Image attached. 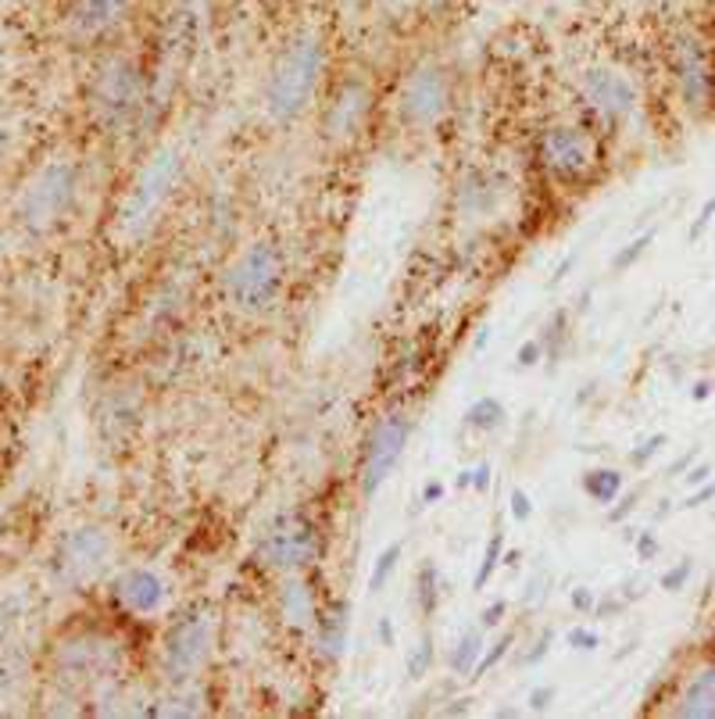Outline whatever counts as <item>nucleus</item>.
<instances>
[{"mask_svg":"<svg viewBox=\"0 0 715 719\" xmlns=\"http://www.w3.org/2000/svg\"><path fill=\"white\" fill-rule=\"evenodd\" d=\"M501 555H505V533H494L491 541H486V552H483V562H480V570H476V576H473V587L476 591H483L486 587V580L494 576V570L501 565Z\"/></svg>","mask_w":715,"mask_h":719,"instance_id":"nucleus-29","label":"nucleus"},{"mask_svg":"<svg viewBox=\"0 0 715 719\" xmlns=\"http://www.w3.org/2000/svg\"><path fill=\"white\" fill-rule=\"evenodd\" d=\"M691 576H694V559H680L673 570H665L662 580H659V587L669 591V594H680L683 587L691 584Z\"/></svg>","mask_w":715,"mask_h":719,"instance_id":"nucleus-31","label":"nucleus"},{"mask_svg":"<svg viewBox=\"0 0 715 719\" xmlns=\"http://www.w3.org/2000/svg\"><path fill=\"white\" fill-rule=\"evenodd\" d=\"M147 97L144 72L136 69V61L129 58H108L97 69L94 83H90V112L108 133H122L133 126V118L140 115Z\"/></svg>","mask_w":715,"mask_h":719,"instance_id":"nucleus-5","label":"nucleus"},{"mask_svg":"<svg viewBox=\"0 0 715 719\" xmlns=\"http://www.w3.org/2000/svg\"><path fill=\"white\" fill-rule=\"evenodd\" d=\"M8 147H11V140H8V129H0V165H4V158H8Z\"/></svg>","mask_w":715,"mask_h":719,"instance_id":"nucleus-49","label":"nucleus"},{"mask_svg":"<svg viewBox=\"0 0 715 719\" xmlns=\"http://www.w3.org/2000/svg\"><path fill=\"white\" fill-rule=\"evenodd\" d=\"M483 652H486V631H483V626H473V631H465L451 645L448 669L454 673V677H469V680H473L476 677V666L483 659Z\"/></svg>","mask_w":715,"mask_h":719,"instance_id":"nucleus-22","label":"nucleus"},{"mask_svg":"<svg viewBox=\"0 0 715 719\" xmlns=\"http://www.w3.org/2000/svg\"><path fill=\"white\" fill-rule=\"evenodd\" d=\"M505 612H508V598H497V602H491L483 608V616H480V626L483 631H494V626L505 619Z\"/></svg>","mask_w":715,"mask_h":719,"instance_id":"nucleus-39","label":"nucleus"},{"mask_svg":"<svg viewBox=\"0 0 715 719\" xmlns=\"http://www.w3.org/2000/svg\"><path fill=\"white\" fill-rule=\"evenodd\" d=\"M318 594L315 587L304 580L301 573H286V580L280 584L276 591V612H280V619L291 626V631L304 634V631H312L315 619H318Z\"/></svg>","mask_w":715,"mask_h":719,"instance_id":"nucleus-18","label":"nucleus"},{"mask_svg":"<svg viewBox=\"0 0 715 719\" xmlns=\"http://www.w3.org/2000/svg\"><path fill=\"white\" fill-rule=\"evenodd\" d=\"M673 712L680 719H715V663L702 666L683 684Z\"/></svg>","mask_w":715,"mask_h":719,"instance_id":"nucleus-21","label":"nucleus"},{"mask_svg":"<svg viewBox=\"0 0 715 719\" xmlns=\"http://www.w3.org/2000/svg\"><path fill=\"white\" fill-rule=\"evenodd\" d=\"M708 394H712V384H708V379H702V384H694V390H691L694 402H705Z\"/></svg>","mask_w":715,"mask_h":719,"instance_id":"nucleus-47","label":"nucleus"},{"mask_svg":"<svg viewBox=\"0 0 715 719\" xmlns=\"http://www.w3.org/2000/svg\"><path fill=\"white\" fill-rule=\"evenodd\" d=\"M83 173L72 158H51L43 161L29 183L22 187L19 201H14V216L29 229V233H48L57 222L72 216L75 201H80Z\"/></svg>","mask_w":715,"mask_h":719,"instance_id":"nucleus-4","label":"nucleus"},{"mask_svg":"<svg viewBox=\"0 0 715 719\" xmlns=\"http://www.w3.org/2000/svg\"><path fill=\"white\" fill-rule=\"evenodd\" d=\"M712 219H715V194H712V197H708V201L702 205V211H697V219H694V226H691V233H687V237H691V243H697V240H702V237H705V229L712 226Z\"/></svg>","mask_w":715,"mask_h":719,"instance_id":"nucleus-35","label":"nucleus"},{"mask_svg":"<svg viewBox=\"0 0 715 719\" xmlns=\"http://www.w3.org/2000/svg\"><path fill=\"white\" fill-rule=\"evenodd\" d=\"M712 498H715V480H712L708 487H702V491H697V494H691L687 501L680 504V509H702V504H708Z\"/></svg>","mask_w":715,"mask_h":719,"instance_id":"nucleus-44","label":"nucleus"},{"mask_svg":"<svg viewBox=\"0 0 715 719\" xmlns=\"http://www.w3.org/2000/svg\"><path fill=\"white\" fill-rule=\"evenodd\" d=\"M551 701H555V687H534V691H529V709L534 712H547Z\"/></svg>","mask_w":715,"mask_h":719,"instance_id":"nucleus-40","label":"nucleus"},{"mask_svg":"<svg viewBox=\"0 0 715 719\" xmlns=\"http://www.w3.org/2000/svg\"><path fill=\"white\" fill-rule=\"evenodd\" d=\"M112 559H115V541L108 530L97 523L75 527L57 541L54 580L69 591H83L112 570Z\"/></svg>","mask_w":715,"mask_h":719,"instance_id":"nucleus-7","label":"nucleus"},{"mask_svg":"<svg viewBox=\"0 0 715 719\" xmlns=\"http://www.w3.org/2000/svg\"><path fill=\"white\" fill-rule=\"evenodd\" d=\"M505 194H508V183L501 173H491V168H469L459 179V187H454V211H459L465 222L491 219L501 208V201H505Z\"/></svg>","mask_w":715,"mask_h":719,"instance_id":"nucleus-17","label":"nucleus"},{"mask_svg":"<svg viewBox=\"0 0 715 719\" xmlns=\"http://www.w3.org/2000/svg\"><path fill=\"white\" fill-rule=\"evenodd\" d=\"M408 437H412V423L401 411H387L372 423V430L361 440L358 458V487L361 498H376V491L390 480V472L401 466Z\"/></svg>","mask_w":715,"mask_h":719,"instance_id":"nucleus-10","label":"nucleus"},{"mask_svg":"<svg viewBox=\"0 0 715 719\" xmlns=\"http://www.w3.org/2000/svg\"><path fill=\"white\" fill-rule=\"evenodd\" d=\"M508 509H512V519H515V523H526V519L534 515V498H529L526 491H512Z\"/></svg>","mask_w":715,"mask_h":719,"instance_id":"nucleus-37","label":"nucleus"},{"mask_svg":"<svg viewBox=\"0 0 715 719\" xmlns=\"http://www.w3.org/2000/svg\"><path fill=\"white\" fill-rule=\"evenodd\" d=\"M433 659H437V652H433V637L430 634H422L412 648H408V659H404V669H408V680H422L425 673L433 669Z\"/></svg>","mask_w":715,"mask_h":719,"instance_id":"nucleus-27","label":"nucleus"},{"mask_svg":"<svg viewBox=\"0 0 715 719\" xmlns=\"http://www.w3.org/2000/svg\"><path fill=\"white\" fill-rule=\"evenodd\" d=\"M566 640H569V648H576V652H598L601 648V634L590 631V626H572Z\"/></svg>","mask_w":715,"mask_h":719,"instance_id":"nucleus-34","label":"nucleus"},{"mask_svg":"<svg viewBox=\"0 0 715 719\" xmlns=\"http://www.w3.org/2000/svg\"><path fill=\"white\" fill-rule=\"evenodd\" d=\"M540 358H544V344L540 341H526L519 351H515V362H519L523 369H534Z\"/></svg>","mask_w":715,"mask_h":719,"instance_id":"nucleus-38","label":"nucleus"},{"mask_svg":"<svg viewBox=\"0 0 715 719\" xmlns=\"http://www.w3.org/2000/svg\"><path fill=\"white\" fill-rule=\"evenodd\" d=\"M547 640H551V634H544V637L537 640V648H534V652H529V655H526V666H537V663L544 659V652H547V648H551V645H547Z\"/></svg>","mask_w":715,"mask_h":719,"instance_id":"nucleus-46","label":"nucleus"},{"mask_svg":"<svg viewBox=\"0 0 715 719\" xmlns=\"http://www.w3.org/2000/svg\"><path fill=\"white\" fill-rule=\"evenodd\" d=\"M126 11H129V0H80L72 8L69 25L80 40H97L104 33H112L126 19Z\"/></svg>","mask_w":715,"mask_h":719,"instance_id":"nucleus-20","label":"nucleus"},{"mask_svg":"<svg viewBox=\"0 0 715 719\" xmlns=\"http://www.w3.org/2000/svg\"><path fill=\"white\" fill-rule=\"evenodd\" d=\"M122 666V648L118 640L101 637V634H83V637H69L65 645L57 648V673L69 680L80 684H94L101 677H112Z\"/></svg>","mask_w":715,"mask_h":719,"instance_id":"nucleus-14","label":"nucleus"},{"mask_svg":"<svg viewBox=\"0 0 715 719\" xmlns=\"http://www.w3.org/2000/svg\"><path fill=\"white\" fill-rule=\"evenodd\" d=\"M580 94L587 101V108L595 112L601 122H608V126L627 122L637 108V86L622 72L604 69V65H595V69L583 72Z\"/></svg>","mask_w":715,"mask_h":719,"instance_id":"nucleus-15","label":"nucleus"},{"mask_svg":"<svg viewBox=\"0 0 715 719\" xmlns=\"http://www.w3.org/2000/svg\"><path fill=\"white\" fill-rule=\"evenodd\" d=\"M416 608L422 619H430L440 608V570L433 562H422L416 570Z\"/></svg>","mask_w":715,"mask_h":719,"instance_id":"nucleus-25","label":"nucleus"},{"mask_svg":"<svg viewBox=\"0 0 715 719\" xmlns=\"http://www.w3.org/2000/svg\"><path fill=\"white\" fill-rule=\"evenodd\" d=\"M401 555H404V541H390L383 552H379V559L372 562V573H369V591L372 594L387 591V584H390L393 573H398V565H401Z\"/></svg>","mask_w":715,"mask_h":719,"instance_id":"nucleus-26","label":"nucleus"},{"mask_svg":"<svg viewBox=\"0 0 715 719\" xmlns=\"http://www.w3.org/2000/svg\"><path fill=\"white\" fill-rule=\"evenodd\" d=\"M505 423H508V408H505V402H497V397H491V394L476 397V402L465 408V426L476 434H494Z\"/></svg>","mask_w":715,"mask_h":719,"instance_id":"nucleus-24","label":"nucleus"},{"mask_svg":"<svg viewBox=\"0 0 715 719\" xmlns=\"http://www.w3.org/2000/svg\"><path fill=\"white\" fill-rule=\"evenodd\" d=\"M372 115V90L365 80H344L323 108V140L333 147L355 144Z\"/></svg>","mask_w":715,"mask_h":719,"instance_id":"nucleus-12","label":"nucleus"},{"mask_svg":"<svg viewBox=\"0 0 715 719\" xmlns=\"http://www.w3.org/2000/svg\"><path fill=\"white\" fill-rule=\"evenodd\" d=\"M440 498H444V483L440 480H430L422 487V504H437Z\"/></svg>","mask_w":715,"mask_h":719,"instance_id":"nucleus-45","label":"nucleus"},{"mask_svg":"<svg viewBox=\"0 0 715 719\" xmlns=\"http://www.w3.org/2000/svg\"><path fill=\"white\" fill-rule=\"evenodd\" d=\"M451 101H454L451 72L440 61H422V65H416L404 75V83L398 90V118L404 129L425 133L448 118Z\"/></svg>","mask_w":715,"mask_h":719,"instance_id":"nucleus-8","label":"nucleus"},{"mask_svg":"<svg viewBox=\"0 0 715 719\" xmlns=\"http://www.w3.org/2000/svg\"><path fill=\"white\" fill-rule=\"evenodd\" d=\"M286 286V254L276 240H251L222 272V298L240 315H265Z\"/></svg>","mask_w":715,"mask_h":719,"instance_id":"nucleus-2","label":"nucleus"},{"mask_svg":"<svg viewBox=\"0 0 715 719\" xmlns=\"http://www.w3.org/2000/svg\"><path fill=\"white\" fill-rule=\"evenodd\" d=\"M215 640H219V623L211 612H190V616L176 619L161 645L165 680L176 687L193 684L208 669L211 655H215Z\"/></svg>","mask_w":715,"mask_h":719,"instance_id":"nucleus-6","label":"nucleus"},{"mask_svg":"<svg viewBox=\"0 0 715 719\" xmlns=\"http://www.w3.org/2000/svg\"><path fill=\"white\" fill-rule=\"evenodd\" d=\"M673 75L683 108L691 115H705L715 101V72L697 37H680L673 43Z\"/></svg>","mask_w":715,"mask_h":719,"instance_id":"nucleus-13","label":"nucleus"},{"mask_svg":"<svg viewBox=\"0 0 715 719\" xmlns=\"http://www.w3.org/2000/svg\"><path fill=\"white\" fill-rule=\"evenodd\" d=\"M633 552L641 562H655L659 552H662V541H659V533L655 530H641L637 533V541H633Z\"/></svg>","mask_w":715,"mask_h":719,"instance_id":"nucleus-33","label":"nucleus"},{"mask_svg":"<svg viewBox=\"0 0 715 719\" xmlns=\"http://www.w3.org/2000/svg\"><path fill=\"white\" fill-rule=\"evenodd\" d=\"M491 480H494V466L491 462H480L476 469H473V491H491Z\"/></svg>","mask_w":715,"mask_h":719,"instance_id":"nucleus-43","label":"nucleus"},{"mask_svg":"<svg viewBox=\"0 0 715 719\" xmlns=\"http://www.w3.org/2000/svg\"><path fill=\"white\" fill-rule=\"evenodd\" d=\"M459 487H462V491H465V487H473V469H465V472H462V477H459Z\"/></svg>","mask_w":715,"mask_h":719,"instance_id":"nucleus-50","label":"nucleus"},{"mask_svg":"<svg viewBox=\"0 0 715 719\" xmlns=\"http://www.w3.org/2000/svg\"><path fill=\"white\" fill-rule=\"evenodd\" d=\"M569 602H572L576 612H580V616H595V612H598V594L590 591V587H576L569 594Z\"/></svg>","mask_w":715,"mask_h":719,"instance_id":"nucleus-36","label":"nucleus"},{"mask_svg":"<svg viewBox=\"0 0 715 719\" xmlns=\"http://www.w3.org/2000/svg\"><path fill=\"white\" fill-rule=\"evenodd\" d=\"M376 637H379V645H383V648L398 645V631H393V619H390V616H379V623H376Z\"/></svg>","mask_w":715,"mask_h":719,"instance_id":"nucleus-42","label":"nucleus"},{"mask_svg":"<svg viewBox=\"0 0 715 719\" xmlns=\"http://www.w3.org/2000/svg\"><path fill=\"white\" fill-rule=\"evenodd\" d=\"M537 158L551 179L580 183L595 173L598 144L587 129L569 126V122H555V126L540 129V136H537Z\"/></svg>","mask_w":715,"mask_h":719,"instance_id":"nucleus-11","label":"nucleus"},{"mask_svg":"<svg viewBox=\"0 0 715 719\" xmlns=\"http://www.w3.org/2000/svg\"><path fill=\"white\" fill-rule=\"evenodd\" d=\"M182 179V150L176 144L158 147L155 155L144 161V168L136 173V179L129 183L126 197L118 201V233L122 237H144L150 226L158 222L161 208L169 205V197L176 194Z\"/></svg>","mask_w":715,"mask_h":719,"instance_id":"nucleus-3","label":"nucleus"},{"mask_svg":"<svg viewBox=\"0 0 715 719\" xmlns=\"http://www.w3.org/2000/svg\"><path fill=\"white\" fill-rule=\"evenodd\" d=\"M651 243H655V229H648V233H641V237H633L627 248H619L616 251V258H612V269L616 272H630L641 258L651 251Z\"/></svg>","mask_w":715,"mask_h":719,"instance_id":"nucleus-28","label":"nucleus"},{"mask_svg":"<svg viewBox=\"0 0 715 719\" xmlns=\"http://www.w3.org/2000/svg\"><path fill=\"white\" fill-rule=\"evenodd\" d=\"M622 487H627V477H622L619 469H608V466L587 469L583 480H580V491L595 504H604V509H612V504L619 501Z\"/></svg>","mask_w":715,"mask_h":719,"instance_id":"nucleus-23","label":"nucleus"},{"mask_svg":"<svg viewBox=\"0 0 715 719\" xmlns=\"http://www.w3.org/2000/svg\"><path fill=\"white\" fill-rule=\"evenodd\" d=\"M112 602L136 619H150L169 605V580L150 565H129L115 576Z\"/></svg>","mask_w":715,"mask_h":719,"instance_id":"nucleus-16","label":"nucleus"},{"mask_svg":"<svg viewBox=\"0 0 715 719\" xmlns=\"http://www.w3.org/2000/svg\"><path fill=\"white\" fill-rule=\"evenodd\" d=\"M326 72V40L318 33H297L283 43L265 80V115L276 126H291L312 108Z\"/></svg>","mask_w":715,"mask_h":719,"instance_id":"nucleus-1","label":"nucleus"},{"mask_svg":"<svg viewBox=\"0 0 715 719\" xmlns=\"http://www.w3.org/2000/svg\"><path fill=\"white\" fill-rule=\"evenodd\" d=\"M619 501H622V504H616V509H608V523H622V519H627V515L637 509V501H641V498H637V494H627V498H622V494H619Z\"/></svg>","mask_w":715,"mask_h":719,"instance_id":"nucleus-41","label":"nucleus"},{"mask_svg":"<svg viewBox=\"0 0 715 719\" xmlns=\"http://www.w3.org/2000/svg\"><path fill=\"white\" fill-rule=\"evenodd\" d=\"M512 645H515V634H501L494 645H486V652H483V659H480V666H476V677H473V680L486 677V673H491L494 666L505 663V655L512 652Z\"/></svg>","mask_w":715,"mask_h":719,"instance_id":"nucleus-30","label":"nucleus"},{"mask_svg":"<svg viewBox=\"0 0 715 719\" xmlns=\"http://www.w3.org/2000/svg\"><path fill=\"white\" fill-rule=\"evenodd\" d=\"M347 631H351V602L347 598L323 602L318 619H315V645H318V655H323L326 663H337L344 655Z\"/></svg>","mask_w":715,"mask_h":719,"instance_id":"nucleus-19","label":"nucleus"},{"mask_svg":"<svg viewBox=\"0 0 715 719\" xmlns=\"http://www.w3.org/2000/svg\"><path fill=\"white\" fill-rule=\"evenodd\" d=\"M669 444V437L665 434H651L648 440H641L637 448L630 451V466H637V469H644V466H651V458H655L662 448Z\"/></svg>","mask_w":715,"mask_h":719,"instance_id":"nucleus-32","label":"nucleus"},{"mask_svg":"<svg viewBox=\"0 0 715 719\" xmlns=\"http://www.w3.org/2000/svg\"><path fill=\"white\" fill-rule=\"evenodd\" d=\"M708 472H712L708 466H694V469H691V477H687V483H702V480H708Z\"/></svg>","mask_w":715,"mask_h":719,"instance_id":"nucleus-48","label":"nucleus"},{"mask_svg":"<svg viewBox=\"0 0 715 719\" xmlns=\"http://www.w3.org/2000/svg\"><path fill=\"white\" fill-rule=\"evenodd\" d=\"M323 552L318 527L304 512H280L257 541V562L276 573H304Z\"/></svg>","mask_w":715,"mask_h":719,"instance_id":"nucleus-9","label":"nucleus"}]
</instances>
